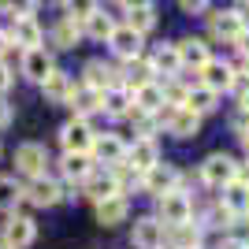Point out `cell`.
I'll return each mask as SVG.
<instances>
[{"label": "cell", "mask_w": 249, "mask_h": 249, "mask_svg": "<svg viewBox=\"0 0 249 249\" xmlns=\"http://www.w3.org/2000/svg\"><path fill=\"white\" fill-rule=\"evenodd\" d=\"M160 160H164V153H160V142H156V138H134V142H126L123 164L134 167L138 175H145L149 167L160 164Z\"/></svg>", "instance_id": "cell-12"}, {"label": "cell", "mask_w": 249, "mask_h": 249, "mask_svg": "<svg viewBox=\"0 0 249 249\" xmlns=\"http://www.w3.org/2000/svg\"><path fill=\"white\" fill-rule=\"evenodd\" d=\"M130 249H164V223L153 212L134 216V223H130Z\"/></svg>", "instance_id": "cell-11"}, {"label": "cell", "mask_w": 249, "mask_h": 249, "mask_svg": "<svg viewBox=\"0 0 249 249\" xmlns=\"http://www.w3.org/2000/svg\"><path fill=\"white\" fill-rule=\"evenodd\" d=\"M246 219H249V216H246Z\"/></svg>", "instance_id": "cell-52"}, {"label": "cell", "mask_w": 249, "mask_h": 249, "mask_svg": "<svg viewBox=\"0 0 249 249\" xmlns=\"http://www.w3.org/2000/svg\"><path fill=\"white\" fill-rule=\"evenodd\" d=\"M234 11H238V19H242V30H249V0H242Z\"/></svg>", "instance_id": "cell-44"}, {"label": "cell", "mask_w": 249, "mask_h": 249, "mask_svg": "<svg viewBox=\"0 0 249 249\" xmlns=\"http://www.w3.org/2000/svg\"><path fill=\"white\" fill-rule=\"evenodd\" d=\"M0 249H8V246H0Z\"/></svg>", "instance_id": "cell-51"}, {"label": "cell", "mask_w": 249, "mask_h": 249, "mask_svg": "<svg viewBox=\"0 0 249 249\" xmlns=\"http://www.w3.org/2000/svg\"><path fill=\"white\" fill-rule=\"evenodd\" d=\"M89 156H93L97 167H115V164H123V156H126V142L119 134H112V130H104V134L93 138Z\"/></svg>", "instance_id": "cell-14"}, {"label": "cell", "mask_w": 249, "mask_h": 249, "mask_svg": "<svg viewBox=\"0 0 249 249\" xmlns=\"http://www.w3.org/2000/svg\"><path fill=\"white\" fill-rule=\"evenodd\" d=\"M160 130L178 138V142H190V138L201 134V115H194L182 104H164L160 108Z\"/></svg>", "instance_id": "cell-7"}, {"label": "cell", "mask_w": 249, "mask_h": 249, "mask_svg": "<svg viewBox=\"0 0 249 249\" xmlns=\"http://www.w3.org/2000/svg\"><path fill=\"white\" fill-rule=\"evenodd\" d=\"M242 249H249V234H246V238H242Z\"/></svg>", "instance_id": "cell-49"}, {"label": "cell", "mask_w": 249, "mask_h": 249, "mask_svg": "<svg viewBox=\"0 0 249 249\" xmlns=\"http://www.w3.org/2000/svg\"><path fill=\"white\" fill-rule=\"evenodd\" d=\"M164 227H178V223H190L194 219V194H190L186 186L178 190H167V194H160L156 197V212H153Z\"/></svg>", "instance_id": "cell-2"}, {"label": "cell", "mask_w": 249, "mask_h": 249, "mask_svg": "<svg viewBox=\"0 0 249 249\" xmlns=\"http://www.w3.org/2000/svg\"><path fill=\"white\" fill-rule=\"evenodd\" d=\"M149 63H153V71H156V74H164V78H175V74H182V60H178L175 41L156 45L153 56H149Z\"/></svg>", "instance_id": "cell-28"}, {"label": "cell", "mask_w": 249, "mask_h": 249, "mask_svg": "<svg viewBox=\"0 0 249 249\" xmlns=\"http://www.w3.org/2000/svg\"><path fill=\"white\" fill-rule=\"evenodd\" d=\"M82 86H86V89L104 93V89L119 86V67H115V63H104V60H89L82 67Z\"/></svg>", "instance_id": "cell-20"}, {"label": "cell", "mask_w": 249, "mask_h": 249, "mask_svg": "<svg viewBox=\"0 0 249 249\" xmlns=\"http://www.w3.org/2000/svg\"><path fill=\"white\" fill-rule=\"evenodd\" d=\"M19 71H22V78H26V82H37V86H41L45 78L56 71V56H52L45 45H41V49H26V52H22Z\"/></svg>", "instance_id": "cell-15"}, {"label": "cell", "mask_w": 249, "mask_h": 249, "mask_svg": "<svg viewBox=\"0 0 249 249\" xmlns=\"http://www.w3.org/2000/svg\"><path fill=\"white\" fill-rule=\"evenodd\" d=\"M11 123H15V108H11V104L4 101V97H0V134H4V130H8Z\"/></svg>", "instance_id": "cell-41"}, {"label": "cell", "mask_w": 249, "mask_h": 249, "mask_svg": "<svg viewBox=\"0 0 249 249\" xmlns=\"http://www.w3.org/2000/svg\"><path fill=\"white\" fill-rule=\"evenodd\" d=\"M186 182V175H182V167L178 164H171V160H160V164H153L142 175V182H138V190L142 194H149V197H160V194H167V190H178Z\"/></svg>", "instance_id": "cell-6"}, {"label": "cell", "mask_w": 249, "mask_h": 249, "mask_svg": "<svg viewBox=\"0 0 249 249\" xmlns=\"http://www.w3.org/2000/svg\"><path fill=\"white\" fill-rule=\"evenodd\" d=\"M208 249H242V238H234V234H219Z\"/></svg>", "instance_id": "cell-42"}, {"label": "cell", "mask_w": 249, "mask_h": 249, "mask_svg": "<svg viewBox=\"0 0 249 249\" xmlns=\"http://www.w3.org/2000/svg\"><path fill=\"white\" fill-rule=\"evenodd\" d=\"M0 212H22V178L0 175Z\"/></svg>", "instance_id": "cell-32"}, {"label": "cell", "mask_w": 249, "mask_h": 249, "mask_svg": "<svg viewBox=\"0 0 249 249\" xmlns=\"http://www.w3.org/2000/svg\"><path fill=\"white\" fill-rule=\"evenodd\" d=\"M208 34L212 41H223V45H234L242 34V19L234 8H223V11H208Z\"/></svg>", "instance_id": "cell-17"}, {"label": "cell", "mask_w": 249, "mask_h": 249, "mask_svg": "<svg viewBox=\"0 0 249 249\" xmlns=\"http://www.w3.org/2000/svg\"><path fill=\"white\" fill-rule=\"evenodd\" d=\"M119 4L130 11V8H145V4H153V0H119Z\"/></svg>", "instance_id": "cell-46"}, {"label": "cell", "mask_w": 249, "mask_h": 249, "mask_svg": "<svg viewBox=\"0 0 249 249\" xmlns=\"http://www.w3.org/2000/svg\"><path fill=\"white\" fill-rule=\"evenodd\" d=\"M11 86H15V71L8 67V60H0V97L8 93Z\"/></svg>", "instance_id": "cell-40"}, {"label": "cell", "mask_w": 249, "mask_h": 249, "mask_svg": "<svg viewBox=\"0 0 249 249\" xmlns=\"http://www.w3.org/2000/svg\"><path fill=\"white\" fill-rule=\"evenodd\" d=\"M234 71H238L234 63L216 60V56H212V60L197 71V82L205 86V89H212V93H227V86H231V78H234Z\"/></svg>", "instance_id": "cell-18"}, {"label": "cell", "mask_w": 249, "mask_h": 249, "mask_svg": "<svg viewBox=\"0 0 249 249\" xmlns=\"http://www.w3.org/2000/svg\"><path fill=\"white\" fill-rule=\"evenodd\" d=\"M63 4H67V15H71L74 22H86L97 8H101V0H63Z\"/></svg>", "instance_id": "cell-37"}, {"label": "cell", "mask_w": 249, "mask_h": 249, "mask_svg": "<svg viewBox=\"0 0 249 249\" xmlns=\"http://www.w3.org/2000/svg\"><path fill=\"white\" fill-rule=\"evenodd\" d=\"M216 201L227 208V212H234L238 219L249 216V186H246V182H238V178L227 182L223 190H216Z\"/></svg>", "instance_id": "cell-27"}, {"label": "cell", "mask_w": 249, "mask_h": 249, "mask_svg": "<svg viewBox=\"0 0 249 249\" xmlns=\"http://www.w3.org/2000/svg\"><path fill=\"white\" fill-rule=\"evenodd\" d=\"M0 156H4V142H0Z\"/></svg>", "instance_id": "cell-50"}, {"label": "cell", "mask_w": 249, "mask_h": 249, "mask_svg": "<svg viewBox=\"0 0 249 249\" xmlns=\"http://www.w3.org/2000/svg\"><path fill=\"white\" fill-rule=\"evenodd\" d=\"M49 41H52V49H60V52L78 49V41H82V22H74L71 15H60L49 30Z\"/></svg>", "instance_id": "cell-25"}, {"label": "cell", "mask_w": 249, "mask_h": 249, "mask_svg": "<svg viewBox=\"0 0 249 249\" xmlns=\"http://www.w3.org/2000/svg\"><path fill=\"white\" fill-rule=\"evenodd\" d=\"M153 78H156V71H153V63H149L145 52L134 56V60H126L123 67H119V86H126V89H138V86L153 82Z\"/></svg>", "instance_id": "cell-26"}, {"label": "cell", "mask_w": 249, "mask_h": 249, "mask_svg": "<svg viewBox=\"0 0 249 249\" xmlns=\"http://www.w3.org/2000/svg\"><path fill=\"white\" fill-rule=\"evenodd\" d=\"M74 74H67V71H60V67H56V71L49 74V78H45L41 82V97L49 104H56V108H67V101H71V93H74Z\"/></svg>", "instance_id": "cell-21"}, {"label": "cell", "mask_w": 249, "mask_h": 249, "mask_svg": "<svg viewBox=\"0 0 249 249\" xmlns=\"http://www.w3.org/2000/svg\"><path fill=\"white\" fill-rule=\"evenodd\" d=\"M242 74H246V78H249V60H242Z\"/></svg>", "instance_id": "cell-48"}, {"label": "cell", "mask_w": 249, "mask_h": 249, "mask_svg": "<svg viewBox=\"0 0 249 249\" xmlns=\"http://www.w3.org/2000/svg\"><path fill=\"white\" fill-rule=\"evenodd\" d=\"M67 197H71V190L63 186L56 175H41V178L22 182V205L26 208H56Z\"/></svg>", "instance_id": "cell-1"}, {"label": "cell", "mask_w": 249, "mask_h": 249, "mask_svg": "<svg viewBox=\"0 0 249 249\" xmlns=\"http://www.w3.org/2000/svg\"><path fill=\"white\" fill-rule=\"evenodd\" d=\"M8 52H11V37L8 30H0V60H8Z\"/></svg>", "instance_id": "cell-45"}, {"label": "cell", "mask_w": 249, "mask_h": 249, "mask_svg": "<svg viewBox=\"0 0 249 249\" xmlns=\"http://www.w3.org/2000/svg\"><path fill=\"white\" fill-rule=\"evenodd\" d=\"M227 93H234V101L249 93V78H246L242 71H234V78H231V86H227Z\"/></svg>", "instance_id": "cell-38"}, {"label": "cell", "mask_w": 249, "mask_h": 249, "mask_svg": "<svg viewBox=\"0 0 249 249\" xmlns=\"http://www.w3.org/2000/svg\"><path fill=\"white\" fill-rule=\"evenodd\" d=\"M178 8L186 11V15H205L212 8V0H178Z\"/></svg>", "instance_id": "cell-39"}, {"label": "cell", "mask_w": 249, "mask_h": 249, "mask_svg": "<svg viewBox=\"0 0 249 249\" xmlns=\"http://www.w3.org/2000/svg\"><path fill=\"white\" fill-rule=\"evenodd\" d=\"M134 112V101H130V89L126 86H112L101 93V115L104 119H126Z\"/></svg>", "instance_id": "cell-24"}, {"label": "cell", "mask_w": 249, "mask_h": 249, "mask_svg": "<svg viewBox=\"0 0 249 249\" xmlns=\"http://www.w3.org/2000/svg\"><path fill=\"white\" fill-rule=\"evenodd\" d=\"M126 26L145 37L149 30H156V8H153V4H145V8H130V11H126Z\"/></svg>", "instance_id": "cell-34"}, {"label": "cell", "mask_w": 249, "mask_h": 249, "mask_svg": "<svg viewBox=\"0 0 249 249\" xmlns=\"http://www.w3.org/2000/svg\"><path fill=\"white\" fill-rule=\"evenodd\" d=\"M164 249H205V231L194 219L178 227H164Z\"/></svg>", "instance_id": "cell-22"}, {"label": "cell", "mask_w": 249, "mask_h": 249, "mask_svg": "<svg viewBox=\"0 0 249 249\" xmlns=\"http://www.w3.org/2000/svg\"><path fill=\"white\" fill-rule=\"evenodd\" d=\"M37 4L41 0H4V15H11V19H26V15H37Z\"/></svg>", "instance_id": "cell-36"}, {"label": "cell", "mask_w": 249, "mask_h": 249, "mask_svg": "<svg viewBox=\"0 0 249 249\" xmlns=\"http://www.w3.org/2000/svg\"><path fill=\"white\" fill-rule=\"evenodd\" d=\"M234 49H238V56H242V60H249V30H242V34H238Z\"/></svg>", "instance_id": "cell-43"}, {"label": "cell", "mask_w": 249, "mask_h": 249, "mask_svg": "<svg viewBox=\"0 0 249 249\" xmlns=\"http://www.w3.org/2000/svg\"><path fill=\"white\" fill-rule=\"evenodd\" d=\"M93 138H97L93 123H89V119H78V115H71V119L60 126V149L63 153H89V149H93Z\"/></svg>", "instance_id": "cell-9"}, {"label": "cell", "mask_w": 249, "mask_h": 249, "mask_svg": "<svg viewBox=\"0 0 249 249\" xmlns=\"http://www.w3.org/2000/svg\"><path fill=\"white\" fill-rule=\"evenodd\" d=\"M130 119V126H134V138H156L160 134V115H149V112H130L126 115Z\"/></svg>", "instance_id": "cell-35"}, {"label": "cell", "mask_w": 249, "mask_h": 249, "mask_svg": "<svg viewBox=\"0 0 249 249\" xmlns=\"http://www.w3.org/2000/svg\"><path fill=\"white\" fill-rule=\"evenodd\" d=\"M182 108H190L194 115H201V119H205V115H212V112L219 108V93H212V89H205L201 82H194V86L186 89V101H182Z\"/></svg>", "instance_id": "cell-31"}, {"label": "cell", "mask_w": 249, "mask_h": 249, "mask_svg": "<svg viewBox=\"0 0 249 249\" xmlns=\"http://www.w3.org/2000/svg\"><path fill=\"white\" fill-rule=\"evenodd\" d=\"M11 164H15V178L30 182V178L49 175L52 156H49V149H45L41 142H22V145H15V153H11Z\"/></svg>", "instance_id": "cell-3"}, {"label": "cell", "mask_w": 249, "mask_h": 249, "mask_svg": "<svg viewBox=\"0 0 249 249\" xmlns=\"http://www.w3.org/2000/svg\"><path fill=\"white\" fill-rule=\"evenodd\" d=\"M8 37H11V49H41L45 45V30H41V22L34 19V15H26V19H11L8 26Z\"/></svg>", "instance_id": "cell-16"}, {"label": "cell", "mask_w": 249, "mask_h": 249, "mask_svg": "<svg viewBox=\"0 0 249 249\" xmlns=\"http://www.w3.org/2000/svg\"><path fill=\"white\" fill-rule=\"evenodd\" d=\"M37 234L41 231H37V219L30 212H8L0 223V246L8 249H30L37 242Z\"/></svg>", "instance_id": "cell-4"}, {"label": "cell", "mask_w": 249, "mask_h": 249, "mask_svg": "<svg viewBox=\"0 0 249 249\" xmlns=\"http://www.w3.org/2000/svg\"><path fill=\"white\" fill-rule=\"evenodd\" d=\"M112 30H115V19L108 15V11H101V8L82 22V37H89V41H108Z\"/></svg>", "instance_id": "cell-33"}, {"label": "cell", "mask_w": 249, "mask_h": 249, "mask_svg": "<svg viewBox=\"0 0 249 249\" xmlns=\"http://www.w3.org/2000/svg\"><path fill=\"white\" fill-rule=\"evenodd\" d=\"M112 194H119V186H115V178H112V171H108V167H97L93 175L78 186V197H86L89 205H97V201H104V197H112Z\"/></svg>", "instance_id": "cell-23"}, {"label": "cell", "mask_w": 249, "mask_h": 249, "mask_svg": "<svg viewBox=\"0 0 249 249\" xmlns=\"http://www.w3.org/2000/svg\"><path fill=\"white\" fill-rule=\"evenodd\" d=\"M130 197L126 194H112V197H104L93 205V219H97V227L104 231H112V227H123V223H130Z\"/></svg>", "instance_id": "cell-10"}, {"label": "cell", "mask_w": 249, "mask_h": 249, "mask_svg": "<svg viewBox=\"0 0 249 249\" xmlns=\"http://www.w3.org/2000/svg\"><path fill=\"white\" fill-rule=\"evenodd\" d=\"M238 142H242V149H246V153H249V126H246V130H242V134H238Z\"/></svg>", "instance_id": "cell-47"}, {"label": "cell", "mask_w": 249, "mask_h": 249, "mask_svg": "<svg viewBox=\"0 0 249 249\" xmlns=\"http://www.w3.org/2000/svg\"><path fill=\"white\" fill-rule=\"evenodd\" d=\"M108 49L115 52V56H119V60H134V56H142V52H145V37H142V34L138 30H130V26H126V22H115V30L108 34Z\"/></svg>", "instance_id": "cell-13"}, {"label": "cell", "mask_w": 249, "mask_h": 249, "mask_svg": "<svg viewBox=\"0 0 249 249\" xmlns=\"http://www.w3.org/2000/svg\"><path fill=\"white\" fill-rule=\"evenodd\" d=\"M175 49H178V60H182V71H194V74L212 60V45L205 37H182V41H175Z\"/></svg>", "instance_id": "cell-19"}, {"label": "cell", "mask_w": 249, "mask_h": 249, "mask_svg": "<svg viewBox=\"0 0 249 249\" xmlns=\"http://www.w3.org/2000/svg\"><path fill=\"white\" fill-rule=\"evenodd\" d=\"M234 171H238V160L219 149V153H208L197 164V182L205 190H223L227 182H234Z\"/></svg>", "instance_id": "cell-5"}, {"label": "cell", "mask_w": 249, "mask_h": 249, "mask_svg": "<svg viewBox=\"0 0 249 249\" xmlns=\"http://www.w3.org/2000/svg\"><path fill=\"white\" fill-rule=\"evenodd\" d=\"M67 108H71V115H78V119H93V115H101V93H97V89H86V86L78 82L71 101H67Z\"/></svg>", "instance_id": "cell-30"}, {"label": "cell", "mask_w": 249, "mask_h": 249, "mask_svg": "<svg viewBox=\"0 0 249 249\" xmlns=\"http://www.w3.org/2000/svg\"><path fill=\"white\" fill-rule=\"evenodd\" d=\"M97 171V164H93V156L89 153H63L60 160H56V178H60L63 186H82L86 178Z\"/></svg>", "instance_id": "cell-8"}, {"label": "cell", "mask_w": 249, "mask_h": 249, "mask_svg": "<svg viewBox=\"0 0 249 249\" xmlns=\"http://www.w3.org/2000/svg\"><path fill=\"white\" fill-rule=\"evenodd\" d=\"M130 101H134L138 112L160 115V108H164V89H160V78H153V82H145V86H138V89H130Z\"/></svg>", "instance_id": "cell-29"}]
</instances>
